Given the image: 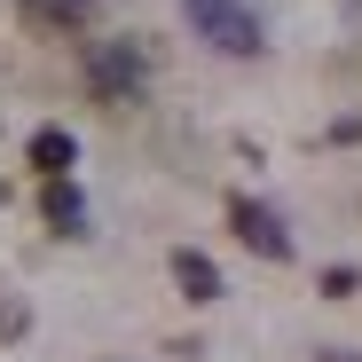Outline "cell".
Here are the masks:
<instances>
[{"label":"cell","mask_w":362,"mask_h":362,"mask_svg":"<svg viewBox=\"0 0 362 362\" xmlns=\"http://www.w3.org/2000/svg\"><path fill=\"white\" fill-rule=\"evenodd\" d=\"M181 8H189V24L221 55H260V16L245 8V0H181Z\"/></svg>","instance_id":"1"},{"label":"cell","mask_w":362,"mask_h":362,"mask_svg":"<svg viewBox=\"0 0 362 362\" xmlns=\"http://www.w3.org/2000/svg\"><path fill=\"white\" fill-rule=\"evenodd\" d=\"M142 47L134 40H103L95 55H87V87H95V103H142Z\"/></svg>","instance_id":"2"},{"label":"cell","mask_w":362,"mask_h":362,"mask_svg":"<svg viewBox=\"0 0 362 362\" xmlns=\"http://www.w3.org/2000/svg\"><path fill=\"white\" fill-rule=\"evenodd\" d=\"M228 221H236V236L260 252V260H291V228L268 213V205H252V197H228Z\"/></svg>","instance_id":"3"},{"label":"cell","mask_w":362,"mask_h":362,"mask_svg":"<svg viewBox=\"0 0 362 362\" xmlns=\"http://www.w3.org/2000/svg\"><path fill=\"white\" fill-rule=\"evenodd\" d=\"M16 16H24L32 32H79V24L95 16V0H16Z\"/></svg>","instance_id":"4"},{"label":"cell","mask_w":362,"mask_h":362,"mask_svg":"<svg viewBox=\"0 0 362 362\" xmlns=\"http://www.w3.org/2000/svg\"><path fill=\"white\" fill-rule=\"evenodd\" d=\"M40 213H47V228H55V236H79V228H87V197L71 189L64 173L47 181V197H40Z\"/></svg>","instance_id":"5"},{"label":"cell","mask_w":362,"mask_h":362,"mask_svg":"<svg viewBox=\"0 0 362 362\" xmlns=\"http://www.w3.org/2000/svg\"><path fill=\"white\" fill-rule=\"evenodd\" d=\"M32 165H40L47 181H55V173H71V165H79V142H71L64 127H40V134H32Z\"/></svg>","instance_id":"6"},{"label":"cell","mask_w":362,"mask_h":362,"mask_svg":"<svg viewBox=\"0 0 362 362\" xmlns=\"http://www.w3.org/2000/svg\"><path fill=\"white\" fill-rule=\"evenodd\" d=\"M173 284L189 291V299H221V268L205 252H173Z\"/></svg>","instance_id":"7"}]
</instances>
